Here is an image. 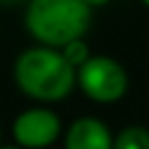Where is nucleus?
I'll return each mask as SVG.
<instances>
[{"label":"nucleus","mask_w":149,"mask_h":149,"mask_svg":"<svg viewBox=\"0 0 149 149\" xmlns=\"http://www.w3.org/2000/svg\"><path fill=\"white\" fill-rule=\"evenodd\" d=\"M24 22L46 48H64L88 31L90 7L84 0H31Z\"/></svg>","instance_id":"obj_1"},{"label":"nucleus","mask_w":149,"mask_h":149,"mask_svg":"<svg viewBox=\"0 0 149 149\" xmlns=\"http://www.w3.org/2000/svg\"><path fill=\"white\" fill-rule=\"evenodd\" d=\"M114 138L99 118L84 116L68 127L66 149H112Z\"/></svg>","instance_id":"obj_5"},{"label":"nucleus","mask_w":149,"mask_h":149,"mask_svg":"<svg viewBox=\"0 0 149 149\" xmlns=\"http://www.w3.org/2000/svg\"><path fill=\"white\" fill-rule=\"evenodd\" d=\"M143 2H145V5H147V7H149V0H143Z\"/></svg>","instance_id":"obj_11"},{"label":"nucleus","mask_w":149,"mask_h":149,"mask_svg":"<svg viewBox=\"0 0 149 149\" xmlns=\"http://www.w3.org/2000/svg\"><path fill=\"white\" fill-rule=\"evenodd\" d=\"M112 149H149V130L145 127H125L114 138Z\"/></svg>","instance_id":"obj_6"},{"label":"nucleus","mask_w":149,"mask_h":149,"mask_svg":"<svg viewBox=\"0 0 149 149\" xmlns=\"http://www.w3.org/2000/svg\"><path fill=\"white\" fill-rule=\"evenodd\" d=\"M84 2L92 9V7H103V5H107V2H112V0H84Z\"/></svg>","instance_id":"obj_8"},{"label":"nucleus","mask_w":149,"mask_h":149,"mask_svg":"<svg viewBox=\"0 0 149 149\" xmlns=\"http://www.w3.org/2000/svg\"><path fill=\"white\" fill-rule=\"evenodd\" d=\"M77 84L86 97L97 103H114L127 92V74L110 57H90L77 70Z\"/></svg>","instance_id":"obj_3"},{"label":"nucleus","mask_w":149,"mask_h":149,"mask_svg":"<svg viewBox=\"0 0 149 149\" xmlns=\"http://www.w3.org/2000/svg\"><path fill=\"white\" fill-rule=\"evenodd\" d=\"M18 88L37 101H59L72 90L74 70L55 48H29L15 59Z\"/></svg>","instance_id":"obj_2"},{"label":"nucleus","mask_w":149,"mask_h":149,"mask_svg":"<svg viewBox=\"0 0 149 149\" xmlns=\"http://www.w3.org/2000/svg\"><path fill=\"white\" fill-rule=\"evenodd\" d=\"M2 149H18V147H2Z\"/></svg>","instance_id":"obj_10"},{"label":"nucleus","mask_w":149,"mask_h":149,"mask_svg":"<svg viewBox=\"0 0 149 149\" xmlns=\"http://www.w3.org/2000/svg\"><path fill=\"white\" fill-rule=\"evenodd\" d=\"M61 123L53 110L33 107L22 112L13 121V138L24 149H44L59 136Z\"/></svg>","instance_id":"obj_4"},{"label":"nucleus","mask_w":149,"mask_h":149,"mask_svg":"<svg viewBox=\"0 0 149 149\" xmlns=\"http://www.w3.org/2000/svg\"><path fill=\"white\" fill-rule=\"evenodd\" d=\"M0 2H7V5H13V2H20V0H0Z\"/></svg>","instance_id":"obj_9"},{"label":"nucleus","mask_w":149,"mask_h":149,"mask_svg":"<svg viewBox=\"0 0 149 149\" xmlns=\"http://www.w3.org/2000/svg\"><path fill=\"white\" fill-rule=\"evenodd\" d=\"M61 57L66 59V64L70 66V68H77L79 70L81 66L86 64V61L90 59V51H88V44L84 42V40H74V42L66 44L64 51H61Z\"/></svg>","instance_id":"obj_7"}]
</instances>
